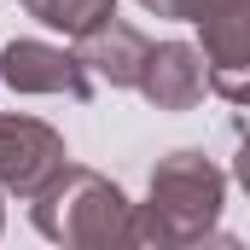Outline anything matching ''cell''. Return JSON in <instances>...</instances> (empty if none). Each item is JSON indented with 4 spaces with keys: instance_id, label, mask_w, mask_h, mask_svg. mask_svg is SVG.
Instances as JSON below:
<instances>
[{
    "instance_id": "cell-1",
    "label": "cell",
    "mask_w": 250,
    "mask_h": 250,
    "mask_svg": "<svg viewBox=\"0 0 250 250\" xmlns=\"http://www.w3.org/2000/svg\"><path fill=\"white\" fill-rule=\"evenodd\" d=\"M221 169L198 151H175L151 169V204L134 209V245H192L221 215Z\"/></svg>"
},
{
    "instance_id": "cell-2",
    "label": "cell",
    "mask_w": 250,
    "mask_h": 250,
    "mask_svg": "<svg viewBox=\"0 0 250 250\" xmlns=\"http://www.w3.org/2000/svg\"><path fill=\"white\" fill-rule=\"evenodd\" d=\"M35 227L59 245L105 250V245H134V204L93 169H64L53 187L35 198Z\"/></svg>"
},
{
    "instance_id": "cell-3",
    "label": "cell",
    "mask_w": 250,
    "mask_h": 250,
    "mask_svg": "<svg viewBox=\"0 0 250 250\" xmlns=\"http://www.w3.org/2000/svg\"><path fill=\"white\" fill-rule=\"evenodd\" d=\"M181 18L204 29L209 87L233 105H250V0H181Z\"/></svg>"
},
{
    "instance_id": "cell-4",
    "label": "cell",
    "mask_w": 250,
    "mask_h": 250,
    "mask_svg": "<svg viewBox=\"0 0 250 250\" xmlns=\"http://www.w3.org/2000/svg\"><path fill=\"white\" fill-rule=\"evenodd\" d=\"M70 169V151L47 123L35 117H0V187L18 198H41V192Z\"/></svg>"
},
{
    "instance_id": "cell-5",
    "label": "cell",
    "mask_w": 250,
    "mask_h": 250,
    "mask_svg": "<svg viewBox=\"0 0 250 250\" xmlns=\"http://www.w3.org/2000/svg\"><path fill=\"white\" fill-rule=\"evenodd\" d=\"M0 76H6L12 93H64V99L93 93V70L82 64V53H64V47H47V41H6Z\"/></svg>"
},
{
    "instance_id": "cell-6",
    "label": "cell",
    "mask_w": 250,
    "mask_h": 250,
    "mask_svg": "<svg viewBox=\"0 0 250 250\" xmlns=\"http://www.w3.org/2000/svg\"><path fill=\"white\" fill-rule=\"evenodd\" d=\"M204 87H209V64L187 41H163V47H151L146 64H140V93L157 111H192L204 99Z\"/></svg>"
},
{
    "instance_id": "cell-7",
    "label": "cell",
    "mask_w": 250,
    "mask_h": 250,
    "mask_svg": "<svg viewBox=\"0 0 250 250\" xmlns=\"http://www.w3.org/2000/svg\"><path fill=\"white\" fill-rule=\"evenodd\" d=\"M76 53H82V64H87L93 76H105L111 87H140V64L151 53V41L111 12V18H99L87 35H76Z\"/></svg>"
},
{
    "instance_id": "cell-8",
    "label": "cell",
    "mask_w": 250,
    "mask_h": 250,
    "mask_svg": "<svg viewBox=\"0 0 250 250\" xmlns=\"http://www.w3.org/2000/svg\"><path fill=\"white\" fill-rule=\"evenodd\" d=\"M29 18H41L47 29H64V35H87L99 18L117 12V0H23Z\"/></svg>"
},
{
    "instance_id": "cell-9",
    "label": "cell",
    "mask_w": 250,
    "mask_h": 250,
    "mask_svg": "<svg viewBox=\"0 0 250 250\" xmlns=\"http://www.w3.org/2000/svg\"><path fill=\"white\" fill-rule=\"evenodd\" d=\"M146 12H157V18H181V0H140Z\"/></svg>"
},
{
    "instance_id": "cell-10",
    "label": "cell",
    "mask_w": 250,
    "mask_h": 250,
    "mask_svg": "<svg viewBox=\"0 0 250 250\" xmlns=\"http://www.w3.org/2000/svg\"><path fill=\"white\" fill-rule=\"evenodd\" d=\"M239 187L250 192V134H245V146H239Z\"/></svg>"
}]
</instances>
